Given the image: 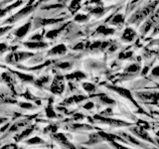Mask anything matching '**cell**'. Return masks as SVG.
<instances>
[{
	"instance_id": "6da1fadb",
	"label": "cell",
	"mask_w": 159,
	"mask_h": 149,
	"mask_svg": "<svg viewBox=\"0 0 159 149\" xmlns=\"http://www.w3.org/2000/svg\"><path fill=\"white\" fill-rule=\"evenodd\" d=\"M32 54L31 53H27V52H17V53H13L11 55L7 56L6 61L9 63H15V62H19L22 61V60L27 59L28 57H31Z\"/></svg>"
},
{
	"instance_id": "7a4b0ae2",
	"label": "cell",
	"mask_w": 159,
	"mask_h": 149,
	"mask_svg": "<svg viewBox=\"0 0 159 149\" xmlns=\"http://www.w3.org/2000/svg\"><path fill=\"white\" fill-rule=\"evenodd\" d=\"M32 11H33V6H27V7H25L24 9L20 10L19 12H17L15 15H13L11 18L7 19L6 21H5V23H13L15 21H17V20L21 19L22 17L26 16V15H28L30 12H32Z\"/></svg>"
},
{
	"instance_id": "3957f363",
	"label": "cell",
	"mask_w": 159,
	"mask_h": 149,
	"mask_svg": "<svg viewBox=\"0 0 159 149\" xmlns=\"http://www.w3.org/2000/svg\"><path fill=\"white\" fill-rule=\"evenodd\" d=\"M109 88H111L113 92H116V93H119L120 96H122V97H126V98H128V99H130V101L134 102L133 99H132L131 93H129L128 89L123 88H118V87H109Z\"/></svg>"
},
{
	"instance_id": "277c9868",
	"label": "cell",
	"mask_w": 159,
	"mask_h": 149,
	"mask_svg": "<svg viewBox=\"0 0 159 149\" xmlns=\"http://www.w3.org/2000/svg\"><path fill=\"white\" fill-rule=\"evenodd\" d=\"M135 36H136L135 32H134L131 28H127L125 29V31L123 32L121 40L124 42H131L132 40L135 38Z\"/></svg>"
},
{
	"instance_id": "5b68a950",
	"label": "cell",
	"mask_w": 159,
	"mask_h": 149,
	"mask_svg": "<svg viewBox=\"0 0 159 149\" xmlns=\"http://www.w3.org/2000/svg\"><path fill=\"white\" fill-rule=\"evenodd\" d=\"M30 27H31V23H26L25 25H23V26L18 28L16 31H15V36H16L17 38L24 37L30 30Z\"/></svg>"
},
{
	"instance_id": "8992f818",
	"label": "cell",
	"mask_w": 159,
	"mask_h": 149,
	"mask_svg": "<svg viewBox=\"0 0 159 149\" xmlns=\"http://www.w3.org/2000/svg\"><path fill=\"white\" fill-rule=\"evenodd\" d=\"M61 79H55V82L52 86V91L55 93H62L63 91H64V83L62 81V78H60Z\"/></svg>"
},
{
	"instance_id": "52a82bcc",
	"label": "cell",
	"mask_w": 159,
	"mask_h": 149,
	"mask_svg": "<svg viewBox=\"0 0 159 149\" xmlns=\"http://www.w3.org/2000/svg\"><path fill=\"white\" fill-rule=\"evenodd\" d=\"M25 46L27 48L31 49V50H34V49H43V48H46L48 45L46 43H44L42 41H36V42H27L24 44Z\"/></svg>"
},
{
	"instance_id": "ba28073f",
	"label": "cell",
	"mask_w": 159,
	"mask_h": 149,
	"mask_svg": "<svg viewBox=\"0 0 159 149\" xmlns=\"http://www.w3.org/2000/svg\"><path fill=\"white\" fill-rule=\"evenodd\" d=\"M66 51H67L66 46L63 45V44H60V45H58V46L54 47L48 54L49 55H53V56H56V55H62L64 53H66Z\"/></svg>"
},
{
	"instance_id": "9c48e42d",
	"label": "cell",
	"mask_w": 159,
	"mask_h": 149,
	"mask_svg": "<svg viewBox=\"0 0 159 149\" xmlns=\"http://www.w3.org/2000/svg\"><path fill=\"white\" fill-rule=\"evenodd\" d=\"M132 132L134 134H136L137 136H139L140 138H144V139H146V140L148 141H152V139L151 138H149V135L148 134L144 131V129L143 128H138V127H135V128H132L131 129Z\"/></svg>"
},
{
	"instance_id": "30bf717a",
	"label": "cell",
	"mask_w": 159,
	"mask_h": 149,
	"mask_svg": "<svg viewBox=\"0 0 159 149\" xmlns=\"http://www.w3.org/2000/svg\"><path fill=\"white\" fill-rule=\"evenodd\" d=\"M62 19H47V18H42V19H38L37 22L39 25L41 26H47V25H52L55 23L61 22Z\"/></svg>"
},
{
	"instance_id": "8fae6325",
	"label": "cell",
	"mask_w": 159,
	"mask_h": 149,
	"mask_svg": "<svg viewBox=\"0 0 159 149\" xmlns=\"http://www.w3.org/2000/svg\"><path fill=\"white\" fill-rule=\"evenodd\" d=\"M22 0H19V1H17V2H15V3H13L12 5H10L9 7H6L5 9H3V10H0V17L1 16H4L5 14H6L7 12H9V11H11L12 9H14V8H17L18 6H20V5L22 4Z\"/></svg>"
},
{
	"instance_id": "7c38bea8",
	"label": "cell",
	"mask_w": 159,
	"mask_h": 149,
	"mask_svg": "<svg viewBox=\"0 0 159 149\" xmlns=\"http://www.w3.org/2000/svg\"><path fill=\"white\" fill-rule=\"evenodd\" d=\"M149 12H150V10H149V8H145V9L141 10V11H139L138 13H136V14L132 17V18H133L132 22H136V21H138V20H141L144 16H146V15H147Z\"/></svg>"
},
{
	"instance_id": "4fadbf2b",
	"label": "cell",
	"mask_w": 159,
	"mask_h": 149,
	"mask_svg": "<svg viewBox=\"0 0 159 149\" xmlns=\"http://www.w3.org/2000/svg\"><path fill=\"white\" fill-rule=\"evenodd\" d=\"M66 26H67V25H65V26H63V27H61V28H59V29H57V30H52V31L48 32V33H47V38H49V39H53V38H55L56 36H58L59 33H60V32H62L63 30H64L65 28H66Z\"/></svg>"
},
{
	"instance_id": "5bb4252c",
	"label": "cell",
	"mask_w": 159,
	"mask_h": 149,
	"mask_svg": "<svg viewBox=\"0 0 159 149\" xmlns=\"http://www.w3.org/2000/svg\"><path fill=\"white\" fill-rule=\"evenodd\" d=\"M124 21V19H123V16L121 14H117L114 16V18L111 21V24L112 25H119V24H122Z\"/></svg>"
},
{
	"instance_id": "9a60e30c",
	"label": "cell",
	"mask_w": 159,
	"mask_h": 149,
	"mask_svg": "<svg viewBox=\"0 0 159 149\" xmlns=\"http://www.w3.org/2000/svg\"><path fill=\"white\" fill-rule=\"evenodd\" d=\"M98 32L99 34H104V35H109V34H112L114 32V30L111 28H107L106 26H101L98 29Z\"/></svg>"
},
{
	"instance_id": "2e32d148",
	"label": "cell",
	"mask_w": 159,
	"mask_h": 149,
	"mask_svg": "<svg viewBox=\"0 0 159 149\" xmlns=\"http://www.w3.org/2000/svg\"><path fill=\"white\" fill-rule=\"evenodd\" d=\"M55 139H57L58 141H60L62 144H64V145H69V141L68 139L66 138V136L63 135V134H57V135H55Z\"/></svg>"
},
{
	"instance_id": "e0dca14e",
	"label": "cell",
	"mask_w": 159,
	"mask_h": 149,
	"mask_svg": "<svg viewBox=\"0 0 159 149\" xmlns=\"http://www.w3.org/2000/svg\"><path fill=\"white\" fill-rule=\"evenodd\" d=\"M83 87H84V88L86 89L88 93H92V92L94 91V88H96L94 84H93L91 83H84V84H83Z\"/></svg>"
},
{
	"instance_id": "ac0fdd59",
	"label": "cell",
	"mask_w": 159,
	"mask_h": 149,
	"mask_svg": "<svg viewBox=\"0 0 159 149\" xmlns=\"http://www.w3.org/2000/svg\"><path fill=\"white\" fill-rule=\"evenodd\" d=\"M76 21H79V22H86L89 20V16L88 15H84V14H78L76 18H75Z\"/></svg>"
},
{
	"instance_id": "d6986e66",
	"label": "cell",
	"mask_w": 159,
	"mask_h": 149,
	"mask_svg": "<svg viewBox=\"0 0 159 149\" xmlns=\"http://www.w3.org/2000/svg\"><path fill=\"white\" fill-rule=\"evenodd\" d=\"M27 143L29 144H40V143H44V140H42L40 137H33L31 139H29L27 141Z\"/></svg>"
},
{
	"instance_id": "ffe728a7",
	"label": "cell",
	"mask_w": 159,
	"mask_h": 149,
	"mask_svg": "<svg viewBox=\"0 0 159 149\" xmlns=\"http://www.w3.org/2000/svg\"><path fill=\"white\" fill-rule=\"evenodd\" d=\"M74 77H76L77 79H84V78H86V76L84 74H83V73H75V74H73L72 76H68V78L70 79V78H74Z\"/></svg>"
},
{
	"instance_id": "44dd1931",
	"label": "cell",
	"mask_w": 159,
	"mask_h": 149,
	"mask_svg": "<svg viewBox=\"0 0 159 149\" xmlns=\"http://www.w3.org/2000/svg\"><path fill=\"white\" fill-rule=\"evenodd\" d=\"M48 79H49L48 77H44V78H42V79H40L39 81H38L39 83H37V86H38V87H42V84H46V83L48 82Z\"/></svg>"
},
{
	"instance_id": "7402d4cb",
	"label": "cell",
	"mask_w": 159,
	"mask_h": 149,
	"mask_svg": "<svg viewBox=\"0 0 159 149\" xmlns=\"http://www.w3.org/2000/svg\"><path fill=\"white\" fill-rule=\"evenodd\" d=\"M80 1L81 0H73V2L71 4V9H75V8H78L80 6Z\"/></svg>"
},
{
	"instance_id": "603a6c76",
	"label": "cell",
	"mask_w": 159,
	"mask_h": 149,
	"mask_svg": "<svg viewBox=\"0 0 159 149\" xmlns=\"http://www.w3.org/2000/svg\"><path fill=\"white\" fill-rule=\"evenodd\" d=\"M10 29H11V27H10V26H6V27L1 28V29H0V36H1V35H3V34H5L7 31H9Z\"/></svg>"
},
{
	"instance_id": "cb8c5ba5",
	"label": "cell",
	"mask_w": 159,
	"mask_h": 149,
	"mask_svg": "<svg viewBox=\"0 0 159 149\" xmlns=\"http://www.w3.org/2000/svg\"><path fill=\"white\" fill-rule=\"evenodd\" d=\"M131 55H132L131 52H129L128 54H127V52H124V53H122V54L120 55V58H121V59H126V58H128V57H130Z\"/></svg>"
},
{
	"instance_id": "d4e9b609",
	"label": "cell",
	"mask_w": 159,
	"mask_h": 149,
	"mask_svg": "<svg viewBox=\"0 0 159 149\" xmlns=\"http://www.w3.org/2000/svg\"><path fill=\"white\" fill-rule=\"evenodd\" d=\"M138 70V67L136 66V65H132V66L128 69V72H131V73H135L136 71Z\"/></svg>"
},
{
	"instance_id": "484cf974",
	"label": "cell",
	"mask_w": 159,
	"mask_h": 149,
	"mask_svg": "<svg viewBox=\"0 0 159 149\" xmlns=\"http://www.w3.org/2000/svg\"><path fill=\"white\" fill-rule=\"evenodd\" d=\"M102 102H107V103H113V101L112 99H109V98H107V97H102Z\"/></svg>"
},
{
	"instance_id": "4316f807",
	"label": "cell",
	"mask_w": 159,
	"mask_h": 149,
	"mask_svg": "<svg viewBox=\"0 0 159 149\" xmlns=\"http://www.w3.org/2000/svg\"><path fill=\"white\" fill-rule=\"evenodd\" d=\"M69 66H70L69 63H62V64H60V68H62V69H68Z\"/></svg>"
},
{
	"instance_id": "83f0119b",
	"label": "cell",
	"mask_w": 159,
	"mask_h": 149,
	"mask_svg": "<svg viewBox=\"0 0 159 149\" xmlns=\"http://www.w3.org/2000/svg\"><path fill=\"white\" fill-rule=\"evenodd\" d=\"M21 104L22 107H25V108H33L32 104H29V103H20Z\"/></svg>"
},
{
	"instance_id": "f1b7e54d",
	"label": "cell",
	"mask_w": 159,
	"mask_h": 149,
	"mask_svg": "<svg viewBox=\"0 0 159 149\" xmlns=\"http://www.w3.org/2000/svg\"><path fill=\"white\" fill-rule=\"evenodd\" d=\"M93 102H89L86 104V106H84V108H93Z\"/></svg>"
},
{
	"instance_id": "f546056e",
	"label": "cell",
	"mask_w": 159,
	"mask_h": 149,
	"mask_svg": "<svg viewBox=\"0 0 159 149\" xmlns=\"http://www.w3.org/2000/svg\"><path fill=\"white\" fill-rule=\"evenodd\" d=\"M5 120H6V119H5V118H0V123H2L3 121H5Z\"/></svg>"
},
{
	"instance_id": "4dcf8cb0",
	"label": "cell",
	"mask_w": 159,
	"mask_h": 149,
	"mask_svg": "<svg viewBox=\"0 0 159 149\" xmlns=\"http://www.w3.org/2000/svg\"><path fill=\"white\" fill-rule=\"evenodd\" d=\"M42 1H47V0H42Z\"/></svg>"
}]
</instances>
